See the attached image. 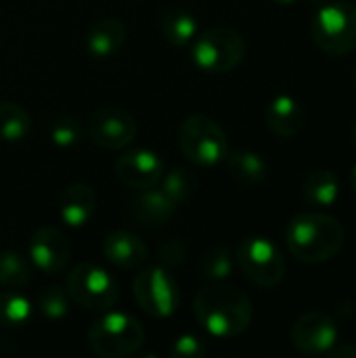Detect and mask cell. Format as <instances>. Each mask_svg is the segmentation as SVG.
I'll return each instance as SVG.
<instances>
[{
    "label": "cell",
    "mask_w": 356,
    "mask_h": 358,
    "mask_svg": "<svg viewBox=\"0 0 356 358\" xmlns=\"http://www.w3.org/2000/svg\"><path fill=\"white\" fill-rule=\"evenodd\" d=\"M241 273L258 287L273 289L285 277V258L281 250L264 237H248L237 248Z\"/></svg>",
    "instance_id": "ba28073f"
},
{
    "label": "cell",
    "mask_w": 356,
    "mask_h": 358,
    "mask_svg": "<svg viewBox=\"0 0 356 358\" xmlns=\"http://www.w3.org/2000/svg\"><path fill=\"white\" fill-rule=\"evenodd\" d=\"M31 117L19 103L2 101L0 103V141L19 143L29 134Z\"/></svg>",
    "instance_id": "7402d4cb"
},
{
    "label": "cell",
    "mask_w": 356,
    "mask_h": 358,
    "mask_svg": "<svg viewBox=\"0 0 356 358\" xmlns=\"http://www.w3.org/2000/svg\"><path fill=\"white\" fill-rule=\"evenodd\" d=\"M124 42L126 25L118 17H103L94 21L84 36V48L92 59H111L122 50Z\"/></svg>",
    "instance_id": "9a60e30c"
},
{
    "label": "cell",
    "mask_w": 356,
    "mask_h": 358,
    "mask_svg": "<svg viewBox=\"0 0 356 358\" xmlns=\"http://www.w3.org/2000/svg\"><path fill=\"white\" fill-rule=\"evenodd\" d=\"M235 268L233 256L225 245H212L210 250H206L199 258V273L204 279L208 281H225L231 277Z\"/></svg>",
    "instance_id": "484cf974"
},
{
    "label": "cell",
    "mask_w": 356,
    "mask_h": 358,
    "mask_svg": "<svg viewBox=\"0 0 356 358\" xmlns=\"http://www.w3.org/2000/svg\"><path fill=\"white\" fill-rule=\"evenodd\" d=\"M185 256H187V248H185V243L180 239H168V241H164L162 248H159V252H157V258H159V262H162L164 268L178 266L185 260Z\"/></svg>",
    "instance_id": "f546056e"
},
{
    "label": "cell",
    "mask_w": 356,
    "mask_h": 358,
    "mask_svg": "<svg viewBox=\"0 0 356 358\" xmlns=\"http://www.w3.org/2000/svg\"><path fill=\"white\" fill-rule=\"evenodd\" d=\"M97 208V195L90 185L73 182L65 187L59 195V216L67 227L80 229L84 227Z\"/></svg>",
    "instance_id": "e0dca14e"
},
{
    "label": "cell",
    "mask_w": 356,
    "mask_h": 358,
    "mask_svg": "<svg viewBox=\"0 0 356 358\" xmlns=\"http://www.w3.org/2000/svg\"><path fill=\"white\" fill-rule=\"evenodd\" d=\"M355 84H356V69H355Z\"/></svg>",
    "instance_id": "e575fe53"
},
{
    "label": "cell",
    "mask_w": 356,
    "mask_h": 358,
    "mask_svg": "<svg viewBox=\"0 0 356 358\" xmlns=\"http://www.w3.org/2000/svg\"><path fill=\"white\" fill-rule=\"evenodd\" d=\"M162 34L172 46L183 48V46H189L197 38L199 25H197V19L189 10L172 8L162 19Z\"/></svg>",
    "instance_id": "44dd1931"
},
{
    "label": "cell",
    "mask_w": 356,
    "mask_h": 358,
    "mask_svg": "<svg viewBox=\"0 0 356 358\" xmlns=\"http://www.w3.org/2000/svg\"><path fill=\"white\" fill-rule=\"evenodd\" d=\"M350 185H353V193H355L356 197V166L355 170H353V176H350Z\"/></svg>",
    "instance_id": "1f68e13d"
},
{
    "label": "cell",
    "mask_w": 356,
    "mask_h": 358,
    "mask_svg": "<svg viewBox=\"0 0 356 358\" xmlns=\"http://www.w3.org/2000/svg\"><path fill=\"white\" fill-rule=\"evenodd\" d=\"M290 252L306 264H321L340 254L346 241L342 222L323 212L298 214L285 233Z\"/></svg>",
    "instance_id": "7a4b0ae2"
},
{
    "label": "cell",
    "mask_w": 356,
    "mask_h": 358,
    "mask_svg": "<svg viewBox=\"0 0 356 358\" xmlns=\"http://www.w3.org/2000/svg\"><path fill=\"white\" fill-rule=\"evenodd\" d=\"M292 344L306 357H325L327 350L338 342V325L334 317L321 310L302 315L290 331Z\"/></svg>",
    "instance_id": "8fae6325"
},
{
    "label": "cell",
    "mask_w": 356,
    "mask_h": 358,
    "mask_svg": "<svg viewBox=\"0 0 356 358\" xmlns=\"http://www.w3.org/2000/svg\"><path fill=\"white\" fill-rule=\"evenodd\" d=\"M132 294L143 313L155 319L172 317L180 304V289L164 266H147L132 281Z\"/></svg>",
    "instance_id": "9c48e42d"
},
{
    "label": "cell",
    "mask_w": 356,
    "mask_h": 358,
    "mask_svg": "<svg viewBox=\"0 0 356 358\" xmlns=\"http://www.w3.org/2000/svg\"><path fill=\"white\" fill-rule=\"evenodd\" d=\"M266 128L281 138H292L304 128V111L300 103L290 94H279L271 101L264 113Z\"/></svg>",
    "instance_id": "ac0fdd59"
},
{
    "label": "cell",
    "mask_w": 356,
    "mask_h": 358,
    "mask_svg": "<svg viewBox=\"0 0 356 358\" xmlns=\"http://www.w3.org/2000/svg\"><path fill=\"white\" fill-rule=\"evenodd\" d=\"M273 2H277V4H281V6H290V4H294L296 0H273Z\"/></svg>",
    "instance_id": "d6a6232c"
},
{
    "label": "cell",
    "mask_w": 356,
    "mask_h": 358,
    "mask_svg": "<svg viewBox=\"0 0 356 358\" xmlns=\"http://www.w3.org/2000/svg\"><path fill=\"white\" fill-rule=\"evenodd\" d=\"M340 195V178L332 170H315L302 185V197L313 208H329Z\"/></svg>",
    "instance_id": "ffe728a7"
},
{
    "label": "cell",
    "mask_w": 356,
    "mask_h": 358,
    "mask_svg": "<svg viewBox=\"0 0 356 358\" xmlns=\"http://www.w3.org/2000/svg\"><path fill=\"white\" fill-rule=\"evenodd\" d=\"M65 289L69 300H73L80 308L90 313L109 310L120 296V285L111 273L92 262L78 264L65 281Z\"/></svg>",
    "instance_id": "52a82bcc"
},
{
    "label": "cell",
    "mask_w": 356,
    "mask_h": 358,
    "mask_svg": "<svg viewBox=\"0 0 356 358\" xmlns=\"http://www.w3.org/2000/svg\"><path fill=\"white\" fill-rule=\"evenodd\" d=\"M327 358H356V346L350 342H336L329 350Z\"/></svg>",
    "instance_id": "4dcf8cb0"
},
{
    "label": "cell",
    "mask_w": 356,
    "mask_h": 358,
    "mask_svg": "<svg viewBox=\"0 0 356 358\" xmlns=\"http://www.w3.org/2000/svg\"><path fill=\"white\" fill-rule=\"evenodd\" d=\"M197 323L214 338H237L245 334L254 319V306L245 292L216 281L197 292L193 300Z\"/></svg>",
    "instance_id": "6da1fadb"
},
{
    "label": "cell",
    "mask_w": 356,
    "mask_h": 358,
    "mask_svg": "<svg viewBox=\"0 0 356 358\" xmlns=\"http://www.w3.org/2000/svg\"><path fill=\"white\" fill-rule=\"evenodd\" d=\"M159 189L170 197V201L174 206H180L195 195L197 178L187 168H174L170 172H164V176L159 180Z\"/></svg>",
    "instance_id": "cb8c5ba5"
},
{
    "label": "cell",
    "mask_w": 356,
    "mask_h": 358,
    "mask_svg": "<svg viewBox=\"0 0 356 358\" xmlns=\"http://www.w3.org/2000/svg\"><path fill=\"white\" fill-rule=\"evenodd\" d=\"M353 141H355V145H356V124H355V128H353Z\"/></svg>",
    "instance_id": "836d02e7"
},
{
    "label": "cell",
    "mask_w": 356,
    "mask_h": 358,
    "mask_svg": "<svg viewBox=\"0 0 356 358\" xmlns=\"http://www.w3.org/2000/svg\"><path fill=\"white\" fill-rule=\"evenodd\" d=\"M166 168L162 157L149 149H132L115 162V176L132 191H145L159 185Z\"/></svg>",
    "instance_id": "7c38bea8"
},
{
    "label": "cell",
    "mask_w": 356,
    "mask_h": 358,
    "mask_svg": "<svg viewBox=\"0 0 356 358\" xmlns=\"http://www.w3.org/2000/svg\"><path fill=\"white\" fill-rule=\"evenodd\" d=\"M31 281V264L17 252L0 254V285L6 289H23Z\"/></svg>",
    "instance_id": "d4e9b609"
},
{
    "label": "cell",
    "mask_w": 356,
    "mask_h": 358,
    "mask_svg": "<svg viewBox=\"0 0 356 358\" xmlns=\"http://www.w3.org/2000/svg\"><path fill=\"white\" fill-rule=\"evenodd\" d=\"M36 310L48 319V321H59L65 319L69 313V294L65 287L59 285H48L36 296Z\"/></svg>",
    "instance_id": "4316f807"
},
{
    "label": "cell",
    "mask_w": 356,
    "mask_h": 358,
    "mask_svg": "<svg viewBox=\"0 0 356 358\" xmlns=\"http://www.w3.org/2000/svg\"><path fill=\"white\" fill-rule=\"evenodd\" d=\"M248 52L245 38L229 25H214L197 34L193 40V61L206 73L233 71Z\"/></svg>",
    "instance_id": "277c9868"
},
{
    "label": "cell",
    "mask_w": 356,
    "mask_h": 358,
    "mask_svg": "<svg viewBox=\"0 0 356 358\" xmlns=\"http://www.w3.org/2000/svg\"><path fill=\"white\" fill-rule=\"evenodd\" d=\"M84 126L76 117H61L50 126V141L57 147H73L82 141Z\"/></svg>",
    "instance_id": "83f0119b"
},
{
    "label": "cell",
    "mask_w": 356,
    "mask_h": 358,
    "mask_svg": "<svg viewBox=\"0 0 356 358\" xmlns=\"http://www.w3.org/2000/svg\"><path fill=\"white\" fill-rule=\"evenodd\" d=\"M136 120L122 107H99L86 122L88 138L107 151L128 147L136 138Z\"/></svg>",
    "instance_id": "30bf717a"
},
{
    "label": "cell",
    "mask_w": 356,
    "mask_h": 358,
    "mask_svg": "<svg viewBox=\"0 0 356 358\" xmlns=\"http://www.w3.org/2000/svg\"><path fill=\"white\" fill-rule=\"evenodd\" d=\"M31 302L23 294H19V289H8L0 294V327H23L31 319Z\"/></svg>",
    "instance_id": "603a6c76"
},
{
    "label": "cell",
    "mask_w": 356,
    "mask_h": 358,
    "mask_svg": "<svg viewBox=\"0 0 356 358\" xmlns=\"http://www.w3.org/2000/svg\"><path fill=\"white\" fill-rule=\"evenodd\" d=\"M178 147L191 164L216 166L229 153V138L216 120L195 113L180 124Z\"/></svg>",
    "instance_id": "5b68a950"
},
{
    "label": "cell",
    "mask_w": 356,
    "mask_h": 358,
    "mask_svg": "<svg viewBox=\"0 0 356 358\" xmlns=\"http://www.w3.org/2000/svg\"><path fill=\"white\" fill-rule=\"evenodd\" d=\"M208 348H206V342L193 334H187V336H178L172 346H170V355L176 358H199L206 357Z\"/></svg>",
    "instance_id": "f1b7e54d"
},
{
    "label": "cell",
    "mask_w": 356,
    "mask_h": 358,
    "mask_svg": "<svg viewBox=\"0 0 356 358\" xmlns=\"http://www.w3.org/2000/svg\"><path fill=\"white\" fill-rule=\"evenodd\" d=\"M313 42L327 55H346L356 48V6L353 2H329L311 21Z\"/></svg>",
    "instance_id": "8992f818"
},
{
    "label": "cell",
    "mask_w": 356,
    "mask_h": 358,
    "mask_svg": "<svg viewBox=\"0 0 356 358\" xmlns=\"http://www.w3.org/2000/svg\"><path fill=\"white\" fill-rule=\"evenodd\" d=\"M103 256L109 264L118 268L134 271L147 262L149 250L138 235L130 231H113L103 241Z\"/></svg>",
    "instance_id": "5bb4252c"
},
{
    "label": "cell",
    "mask_w": 356,
    "mask_h": 358,
    "mask_svg": "<svg viewBox=\"0 0 356 358\" xmlns=\"http://www.w3.org/2000/svg\"><path fill=\"white\" fill-rule=\"evenodd\" d=\"M71 256V245L67 237L55 227H40L29 239V260L31 264L46 273H59L65 268Z\"/></svg>",
    "instance_id": "4fadbf2b"
},
{
    "label": "cell",
    "mask_w": 356,
    "mask_h": 358,
    "mask_svg": "<svg viewBox=\"0 0 356 358\" xmlns=\"http://www.w3.org/2000/svg\"><path fill=\"white\" fill-rule=\"evenodd\" d=\"M225 159H227L231 176L241 185L254 187V185L264 182L269 176V164L256 151H245V149L231 151V153H227Z\"/></svg>",
    "instance_id": "d6986e66"
},
{
    "label": "cell",
    "mask_w": 356,
    "mask_h": 358,
    "mask_svg": "<svg viewBox=\"0 0 356 358\" xmlns=\"http://www.w3.org/2000/svg\"><path fill=\"white\" fill-rule=\"evenodd\" d=\"M174 212H176V206L157 187L138 191L130 201V218L147 229L166 224L174 216Z\"/></svg>",
    "instance_id": "2e32d148"
},
{
    "label": "cell",
    "mask_w": 356,
    "mask_h": 358,
    "mask_svg": "<svg viewBox=\"0 0 356 358\" xmlns=\"http://www.w3.org/2000/svg\"><path fill=\"white\" fill-rule=\"evenodd\" d=\"M88 348L101 358H126L145 344L143 325L126 313H107L88 329Z\"/></svg>",
    "instance_id": "3957f363"
}]
</instances>
